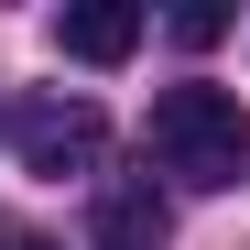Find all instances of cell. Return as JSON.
Masks as SVG:
<instances>
[{
  "label": "cell",
  "mask_w": 250,
  "mask_h": 250,
  "mask_svg": "<svg viewBox=\"0 0 250 250\" xmlns=\"http://www.w3.org/2000/svg\"><path fill=\"white\" fill-rule=\"evenodd\" d=\"M142 142H152V163H163L174 185H207V196L250 174V109H239L229 87H207V76H185V87L152 98Z\"/></svg>",
  "instance_id": "cell-1"
},
{
  "label": "cell",
  "mask_w": 250,
  "mask_h": 250,
  "mask_svg": "<svg viewBox=\"0 0 250 250\" xmlns=\"http://www.w3.org/2000/svg\"><path fill=\"white\" fill-rule=\"evenodd\" d=\"M11 152H22V174H44V185L98 174L109 120H98V98H22V109H11Z\"/></svg>",
  "instance_id": "cell-2"
},
{
  "label": "cell",
  "mask_w": 250,
  "mask_h": 250,
  "mask_svg": "<svg viewBox=\"0 0 250 250\" xmlns=\"http://www.w3.org/2000/svg\"><path fill=\"white\" fill-rule=\"evenodd\" d=\"M87 239H98V250H163L174 218H163V196H152L142 174H109L98 207H87Z\"/></svg>",
  "instance_id": "cell-3"
},
{
  "label": "cell",
  "mask_w": 250,
  "mask_h": 250,
  "mask_svg": "<svg viewBox=\"0 0 250 250\" xmlns=\"http://www.w3.org/2000/svg\"><path fill=\"white\" fill-rule=\"evenodd\" d=\"M55 44L76 65H120L142 44V11H131V0H76V11H55Z\"/></svg>",
  "instance_id": "cell-4"
},
{
  "label": "cell",
  "mask_w": 250,
  "mask_h": 250,
  "mask_svg": "<svg viewBox=\"0 0 250 250\" xmlns=\"http://www.w3.org/2000/svg\"><path fill=\"white\" fill-rule=\"evenodd\" d=\"M218 33H229L218 0H185V11H174V44H218Z\"/></svg>",
  "instance_id": "cell-5"
},
{
  "label": "cell",
  "mask_w": 250,
  "mask_h": 250,
  "mask_svg": "<svg viewBox=\"0 0 250 250\" xmlns=\"http://www.w3.org/2000/svg\"><path fill=\"white\" fill-rule=\"evenodd\" d=\"M0 250H55V239H0Z\"/></svg>",
  "instance_id": "cell-6"
}]
</instances>
